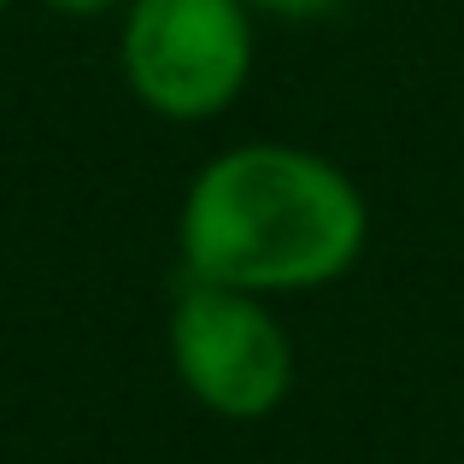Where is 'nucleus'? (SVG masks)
<instances>
[{
	"instance_id": "obj_5",
	"label": "nucleus",
	"mask_w": 464,
	"mask_h": 464,
	"mask_svg": "<svg viewBox=\"0 0 464 464\" xmlns=\"http://www.w3.org/2000/svg\"><path fill=\"white\" fill-rule=\"evenodd\" d=\"M42 6L59 18H101V12H124L130 0H42Z\"/></svg>"
},
{
	"instance_id": "obj_1",
	"label": "nucleus",
	"mask_w": 464,
	"mask_h": 464,
	"mask_svg": "<svg viewBox=\"0 0 464 464\" xmlns=\"http://www.w3.org/2000/svg\"><path fill=\"white\" fill-rule=\"evenodd\" d=\"M371 206L335 159L288 141H236L194 170L177 212L188 283L241 295H312L364 259Z\"/></svg>"
},
{
	"instance_id": "obj_6",
	"label": "nucleus",
	"mask_w": 464,
	"mask_h": 464,
	"mask_svg": "<svg viewBox=\"0 0 464 464\" xmlns=\"http://www.w3.org/2000/svg\"><path fill=\"white\" fill-rule=\"evenodd\" d=\"M6 12H12V0H0V18H6Z\"/></svg>"
},
{
	"instance_id": "obj_4",
	"label": "nucleus",
	"mask_w": 464,
	"mask_h": 464,
	"mask_svg": "<svg viewBox=\"0 0 464 464\" xmlns=\"http://www.w3.org/2000/svg\"><path fill=\"white\" fill-rule=\"evenodd\" d=\"M335 6H347V0H247L253 18H288V24H312V18H329Z\"/></svg>"
},
{
	"instance_id": "obj_3",
	"label": "nucleus",
	"mask_w": 464,
	"mask_h": 464,
	"mask_svg": "<svg viewBox=\"0 0 464 464\" xmlns=\"http://www.w3.org/2000/svg\"><path fill=\"white\" fill-rule=\"evenodd\" d=\"M165 353L188 400L224 423H265L295 394V341L265 295L182 283L170 300Z\"/></svg>"
},
{
	"instance_id": "obj_2",
	"label": "nucleus",
	"mask_w": 464,
	"mask_h": 464,
	"mask_svg": "<svg viewBox=\"0 0 464 464\" xmlns=\"http://www.w3.org/2000/svg\"><path fill=\"white\" fill-rule=\"evenodd\" d=\"M124 89L170 124L229 112L253 77L247 0H130L118 24Z\"/></svg>"
}]
</instances>
